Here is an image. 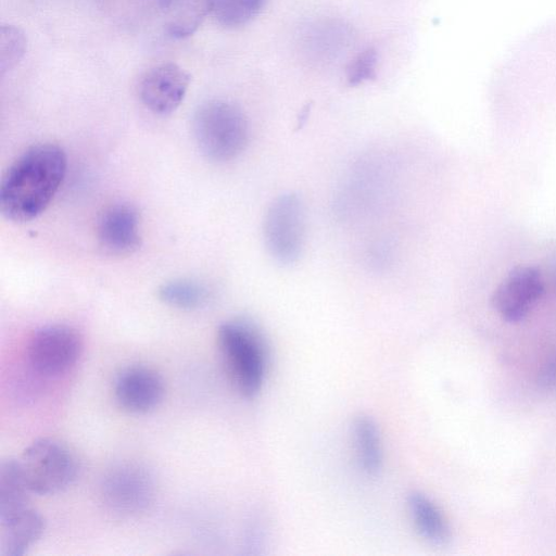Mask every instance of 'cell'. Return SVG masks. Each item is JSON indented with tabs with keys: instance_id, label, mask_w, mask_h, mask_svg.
Wrapping results in <instances>:
<instances>
[{
	"instance_id": "cell-14",
	"label": "cell",
	"mask_w": 556,
	"mask_h": 556,
	"mask_svg": "<svg viewBox=\"0 0 556 556\" xmlns=\"http://www.w3.org/2000/svg\"><path fill=\"white\" fill-rule=\"evenodd\" d=\"M409 513L419 533L437 544L450 539V528L438 506L421 492H412L407 498Z\"/></svg>"
},
{
	"instance_id": "cell-20",
	"label": "cell",
	"mask_w": 556,
	"mask_h": 556,
	"mask_svg": "<svg viewBox=\"0 0 556 556\" xmlns=\"http://www.w3.org/2000/svg\"><path fill=\"white\" fill-rule=\"evenodd\" d=\"M377 52L367 48L361 52L349 65L346 77L350 85H358L376 76Z\"/></svg>"
},
{
	"instance_id": "cell-19",
	"label": "cell",
	"mask_w": 556,
	"mask_h": 556,
	"mask_svg": "<svg viewBox=\"0 0 556 556\" xmlns=\"http://www.w3.org/2000/svg\"><path fill=\"white\" fill-rule=\"evenodd\" d=\"M27 37L14 25H2L0 35V72L11 71L24 56Z\"/></svg>"
},
{
	"instance_id": "cell-2",
	"label": "cell",
	"mask_w": 556,
	"mask_h": 556,
	"mask_svg": "<svg viewBox=\"0 0 556 556\" xmlns=\"http://www.w3.org/2000/svg\"><path fill=\"white\" fill-rule=\"evenodd\" d=\"M217 342L237 389L243 396L254 397L262 389L268 362L262 330L251 319H230L219 326Z\"/></svg>"
},
{
	"instance_id": "cell-7",
	"label": "cell",
	"mask_w": 556,
	"mask_h": 556,
	"mask_svg": "<svg viewBox=\"0 0 556 556\" xmlns=\"http://www.w3.org/2000/svg\"><path fill=\"white\" fill-rule=\"evenodd\" d=\"M100 493L106 507L114 513L134 515L146 510L151 504L154 482L141 466L123 463L104 473Z\"/></svg>"
},
{
	"instance_id": "cell-15",
	"label": "cell",
	"mask_w": 556,
	"mask_h": 556,
	"mask_svg": "<svg viewBox=\"0 0 556 556\" xmlns=\"http://www.w3.org/2000/svg\"><path fill=\"white\" fill-rule=\"evenodd\" d=\"M30 493L20 460H3L0 466V517L27 507Z\"/></svg>"
},
{
	"instance_id": "cell-8",
	"label": "cell",
	"mask_w": 556,
	"mask_h": 556,
	"mask_svg": "<svg viewBox=\"0 0 556 556\" xmlns=\"http://www.w3.org/2000/svg\"><path fill=\"white\" fill-rule=\"evenodd\" d=\"M190 80V74L176 63L154 65L139 80V99L152 113L168 115L184 101Z\"/></svg>"
},
{
	"instance_id": "cell-17",
	"label": "cell",
	"mask_w": 556,
	"mask_h": 556,
	"mask_svg": "<svg viewBox=\"0 0 556 556\" xmlns=\"http://www.w3.org/2000/svg\"><path fill=\"white\" fill-rule=\"evenodd\" d=\"M157 294L163 303L179 309L199 308L208 299V290L204 285L187 278L163 283Z\"/></svg>"
},
{
	"instance_id": "cell-9",
	"label": "cell",
	"mask_w": 556,
	"mask_h": 556,
	"mask_svg": "<svg viewBox=\"0 0 556 556\" xmlns=\"http://www.w3.org/2000/svg\"><path fill=\"white\" fill-rule=\"evenodd\" d=\"M544 291L541 273L532 266H519L508 273L492 296L495 311L507 321L523 319Z\"/></svg>"
},
{
	"instance_id": "cell-16",
	"label": "cell",
	"mask_w": 556,
	"mask_h": 556,
	"mask_svg": "<svg viewBox=\"0 0 556 556\" xmlns=\"http://www.w3.org/2000/svg\"><path fill=\"white\" fill-rule=\"evenodd\" d=\"M353 433L362 469L370 476L377 475L382 465V450L376 422L361 414L354 419Z\"/></svg>"
},
{
	"instance_id": "cell-10",
	"label": "cell",
	"mask_w": 556,
	"mask_h": 556,
	"mask_svg": "<svg viewBox=\"0 0 556 556\" xmlns=\"http://www.w3.org/2000/svg\"><path fill=\"white\" fill-rule=\"evenodd\" d=\"M97 239L110 255H128L141 243L140 216L129 203H115L106 207L97 223Z\"/></svg>"
},
{
	"instance_id": "cell-6",
	"label": "cell",
	"mask_w": 556,
	"mask_h": 556,
	"mask_svg": "<svg viewBox=\"0 0 556 556\" xmlns=\"http://www.w3.org/2000/svg\"><path fill=\"white\" fill-rule=\"evenodd\" d=\"M83 351V340L67 325H49L35 331L26 346L31 369L46 377L60 376L75 366Z\"/></svg>"
},
{
	"instance_id": "cell-18",
	"label": "cell",
	"mask_w": 556,
	"mask_h": 556,
	"mask_svg": "<svg viewBox=\"0 0 556 556\" xmlns=\"http://www.w3.org/2000/svg\"><path fill=\"white\" fill-rule=\"evenodd\" d=\"M265 3L266 0H212V12L218 24L236 28L252 21Z\"/></svg>"
},
{
	"instance_id": "cell-21",
	"label": "cell",
	"mask_w": 556,
	"mask_h": 556,
	"mask_svg": "<svg viewBox=\"0 0 556 556\" xmlns=\"http://www.w3.org/2000/svg\"><path fill=\"white\" fill-rule=\"evenodd\" d=\"M536 379L542 388L556 389V352L545 358L539 369Z\"/></svg>"
},
{
	"instance_id": "cell-1",
	"label": "cell",
	"mask_w": 556,
	"mask_h": 556,
	"mask_svg": "<svg viewBox=\"0 0 556 556\" xmlns=\"http://www.w3.org/2000/svg\"><path fill=\"white\" fill-rule=\"evenodd\" d=\"M67 168L64 150L54 143L28 148L8 168L0 185V211L11 222L26 223L49 206Z\"/></svg>"
},
{
	"instance_id": "cell-13",
	"label": "cell",
	"mask_w": 556,
	"mask_h": 556,
	"mask_svg": "<svg viewBox=\"0 0 556 556\" xmlns=\"http://www.w3.org/2000/svg\"><path fill=\"white\" fill-rule=\"evenodd\" d=\"M166 33L176 39L191 36L212 12V0H160Z\"/></svg>"
},
{
	"instance_id": "cell-3",
	"label": "cell",
	"mask_w": 556,
	"mask_h": 556,
	"mask_svg": "<svg viewBox=\"0 0 556 556\" xmlns=\"http://www.w3.org/2000/svg\"><path fill=\"white\" fill-rule=\"evenodd\" d=\"M192 134L206 159L225 163L244 151L250 129L247 116L238 105L225 100H211L194 112Z\"/></svg>"
},
{
	"instance_id": "cell-11",
	"label": "cell",
	"mask_w": 556,
	"mask_h": 556,
	"mask_svg": "<svg viewBox=\"0 0 556 556\" xmlns=\"http://www.w3.org/2000/svg\"><path fill=\"white\" fill-rule=\"evenodd\" d=\"M164 381L152 368L134 365L122 369L114 381V395L126 410L142 414L155 408L164 396Z\"/></svg>"
},
{
	"instance_id": "cell-4",
	"label": "cell",
	"mask_w": 556,
	"mask_h": 556,
	"mask_svg": "<svg viewBox=\"0 0 556 556\" xmlns=\"http://www.w3.org/2000/svg\"><path fill=\"white\" fill-rule=\"evenodd\" d=\"M263 236L276 262L290 265L299 260L305 244L306 216L298 194L288 192L273 200L265 213Z\"/></svg>"
},
{
	"instance_id": "cell-12",
	"label": "cell",
	"mask_w": 556,
	"mask_h": 556,
	"mask_svg": "<svg viewBox=\"0 0 556 556\" xmlns=\"http://www.w3.org/2000/svg\"><path fill=\"white\" fill-rule=\"evenodd\" d=\"M43 530V517L29 506L0 517V555H24Z\"/></svg>"
},
{
	"instance_id": "cell-5",
	"label": "cell",
	"mask_w": 556,
	"mask_h": 556,
	"mask_svg": "<svg viewBox=\"0 0 556 556\" xmlns=\"http://www.w3.org/2000/svg\"><path fill=\"white\" fill-rule=\"evenodd\" d=\"M18 460L29 490L40 495L64 490L78 471L76 457L70 448L50 438L34 441Z\"/></svg>"
}]
</instances>
